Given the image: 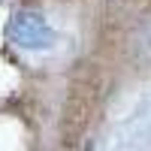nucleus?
I'll list each match as a JSON object with an SVG mask.
<instances>
[{"label": "nucleus", "instance_id": "f257e3e1", "mask_svg": "<svg viewBox=\"0 0 151 151\" xmlns=\"http://www.w3.org/2000/svg\"><path fill=\"white\" fill-rule=\"evenodd\" d=\"M9 36L12 42L21 48H45L52 42V27L40 12L30 9H18L15 15L9 18Z\"/></svg>", "mask_w": 151, "mask_h": 151}]
</instances>
